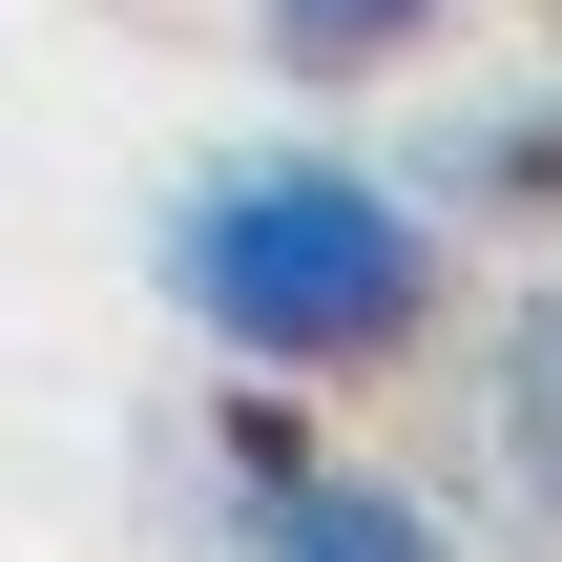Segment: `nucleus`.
Here are the masks:
<instances>
[{"instance_id":"nucleus-2","label":"nucleus","mask_w":562,"mask_h":562,"mask_svg":"<svg viewBox=\"0 0 562 562\" xmlns=\"http://www.w3.org/2000/svg\"><path fill=\"white\" fill-rule=\"evenodd\" d=\"M229 562H459V542H438L417 480H375V459H334V438H292V417H250V438H229Z\"/></svg>"},{"instance_id":"nucleus-4","label":"nucleus","mask_w":562,"mask_h":562,"mask_svg":"<svg viewBox=\"0 0 562 562\" xmlns=\"http://www.w3.org/2000/svg\"><path fill=\"white\" fill-rule=\"evenodd\" d=\"M501 501L562 542V271L501 313Z\"/></svg>"},{"instance_id":"nucleus-3","label":"nucleus","mask_w":562,"mask_h":562,"mask_svg":"<svg viewBox=\"0 0 562 562\" xmlns=\"http://www.w3.org/2000/svg\"><path fill=\"white\" fill-rule=\"evenodd\" d=\"M417 209H438V229H459V209H501V229L562 209V104H459V125L417 146Z\"/></svg>"},{"instance_id":"nucleus-5","label":"nucleus","mask_w":562,"mask_h":562,"mask_svg":"<svg viewBox=\"0 0 562 562\" xmlns=\"http://www.w3.org/2000/svg\"><path fill=\"white\" fill-rule=\"evenodd\" d=\"M459 0H250V42L292 63V83H375V63H417Z\"/></svg>"},{"instance_id":"nucleus-1","label":"nucleus","mask_w":562,"mask_h":562,"mask_svg":"<svg viewBox=\"0 0 562 562\" xmlns=\"http://www.w3.org/2000/svg\"><path fill=\"white\" fill-rule=\"evenodd\" d=\"M438 271H459V229L417 209V167H355V146H229V167L167 188V292L250 375H375V355H417Z\"/></svg>"}]
</instances>
